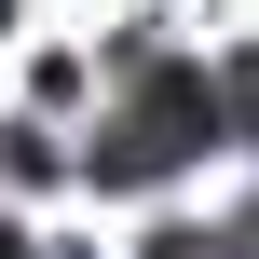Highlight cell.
Instances as JSON below:
<instances>
[{
	"label": "cell",
	"instance_id": "cell-1",
	"mask_svg": "<svg viewBox=\"0 0 259 259\" xmlns=\"http://www.w3.org/2000/svg\"><path fill=\"white\" fill-rule=\"evenodd\" d=\"M219 137H232V123H219V82H205V68H137V82L109 96V123H96L82 164H96L109 191H150V178H178L191 150H219Z\"/></svg>",
	"mask_w": 259,
	"mask_h": 259
},
{
	"label": "cell",
	"instance_id": "cell-2",
	"mask_svg": "<svg viewBox=\"0 0 259 259\" xmlns=\"http://www.w3.org/2000/svg\"><path fill=\"white\" fill-rule=\"evenodd\" d=\"M219 123H246V150H259V82H232V96H219Z\"/></svg>",
	"mask_w": 259,
	"mask_h": 259
},
{
	"label": "cell",
	"instance_id": "cell-3",
	"mask_svg": "<svg viewBox=\"0 0 259 259\" xmlns=\"http://www.w3.org/2000/svg\"><path fill=\"white\" fill-rule=\"evenodd\" d=\"M0 259H27V232H14V219H0Z\"/></svg>",
	"mask_w": 259,
	"mask_h": 259
}]
</instances>
